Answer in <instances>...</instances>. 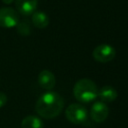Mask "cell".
Listing matches in <instances>:
<instances>
[{
  "label": "cell",
  "instance_id": "1",
  "mask_svg": "<svg viewBox=\"0 0 128 128\" xmlns=\"http://www.w3.org/2000/svg\"><path fill=\"white\" fill-rule=\"evenodd\" d=\"M63 107L64 100L62 96L57 92L50 90L38 98L35 110L41 117L45 119H53L62 112Z\"/></svg>",
  "mask_w": 128,
  "mask_h": 128
},
{
  "label": "cell",
  "instance_id": "2",
  "mask_svg": "<svg viewBox=\"0 0 128 128\" xmlns=\"http://www.w3.org/2000/svg\"><path fill=\"white\" fill-rule=\"evenodd\" d=\"M74 97L80 102H91L98 96V88L96 84L87 78L78 80L73 87Z\"/></svg>",
  "mask_w": 128,
  "mask_h": 128
},
{
  "label": "cell",
  "instance_id": "3",
  "mask_svg": "<svg viewBox=\"0 0 128 128\" xmlns=\"http://www.w3.org/2000/svg\"><path fill=\"white\" fill-rule=\"evenodd\" d=\"M65 115L68 121L73 124H82L87 121V110L81 104H71L65 110Z\"/></svg>",
  "mask_w": 128,
  "mask_h": 128
},
{
  "label": "cell",
  "instance_id": "4",
  "mask_svg": "<svg viewBox=\"0 0 128 128\" xmlns=\"http://www.w3.org/2000/svg\"><path fill=\"white\" fill-rule=\"evenodd\" d=\"M19 23L18 12L11 7L0 8V27L2 28H13Z\"/></svg>",
  "mask_w": 128,
  "mask_h": 128
},
{
  "label": "cell",
  "instance_id": "5",
  "mask_svg": "<svg viewBox=\"0 0 128 128\" xmlns=\"http://www.w3.org/2000/svg\"><path fill=\"white\" fill-rule=\"evenodd\" d=\"M115 55H116V51L114 47H112L109 44H100L97 47H95L92 52L93 58L97 62H101V63L112 61Z\"/></svg>",
  "mask_w": 128,
  "mask_h": 128
},
{
  "label": "cell",
  "instance_id": "6",
  "mask_svg": "<svg viewBox=\"0 0 128 128\" xmlns=\"http://www.w3.org/2000/svg\"><path fill=\"white\" fill-rule=\"evenodd\" d=\"M108 114H109V109L107 105L102 101L95 102L90 110L91 119L97 123H101L105 121L108 117Z\"/></svg>",
  "mask_w": 128,
  "mask_h": 128
},
{
  "label": "cell",
  "instance_id": "7",
  "mask_svg": "<svg viewBox=\"0 0 128 128\" xmlns=\"http://www.w3.org/2000/svg\"><path fill=\"white\" fill-rule=\"evenodd\" d=\"M38 84L45 90H52L56 84L54 74L49 70H42L38 75Z\"/></svg>",
  "mask_w": 128,
  "mask_h": 128
},
{
  "label": "cell",
  "instance_id": "8",
  "mask_svg": "<svg viewBox=\"0 0 128 128\" xmlns=\"http://www.w3.org/2000/svg\"><path fill=\"white\" fill-rule=\"evenodd\" d=\"M38 0H15L17 11L25 16L32 15L37 8Z\"/></svg>",
  "mask_w": 128,
  "mask_h": 128
},
{
  "label": "cell",
  "instance_id": "9",
  "mask_svg": "<svg viewBox=\"0 0 128 128\" xmlns=\"http://www.w3.org/2000/svg\"><path fill=\"white\" fill-rule=\"evenodd\" d=\"M118 94L115 88H113L112 86H104L102 87L100 90H98V97L101 99L102 102H112L114 100H116Z\"/></svg>",
  "mask_w": 128,
  "mask_h": 128
},
{
  "label": "cell",
  "instance_id": "10",
  "mask_svg": "<svg viewBox=\"0 0 128 128\" xmlns=\"http://www.w3.org/2000/svg\"><path fill=\"white\" fill-rule=\"evenodd\" d=\"M32 23L38 29H44L49 24V17L43 11H35L32 14Z\"/></svg>",
  "mask_w": 128,
  "mask_h": 128
},
{
  "label": "cell",
  "instance_id": "11",
  "mask_svg": "<svg viewBox=\"0 0 128 128\" xmlns=\"http://www.w3.org/2000/svg\"><path fill=\"white\" fill-rule=\"evenodd\" d=\"M21 128H43V122L37 116L28 115L22 120Z\"/></svg>",
  "mask_w": 128,
  "mask_h": 128
},
{
  "label": "cell",
  "instance_id": "12",
  "mask_svg": "<svg viewBox=\"0 0 128 128\" xmlns=\"http://www.w3.org/2000/svg\"><path fill=\"white\" fill-rule=\"evenodd\" d=\"M17 32L19 34H21L22 36H27L30 33V26L27 22L23 21V22H19L17 24Z\"/></svg>",
  "mask_w": 128,
  "mask_h": 128
},
{
  "label": "cell",
  "instance_id": "13",
  "mask_svg": "<svg viewBox=\"0 0 128 128\" xmlns=\"http://www.w3.org/2000/svg\"><path fill=\"white\" fill-rule=\"evenodd\" d=\"M7 102V96L4 92H1L0 91V108L3 107Z\"/></svg>",
  "mask_w": 128,
  "mask_h": 128
},
{
  "label": "cell",
  "instance_id": "14",
  "mask_svg": "<svg viewBox=\"0 0 128 128\" xmlns=\"http://www.w3.org/2000/svg\"><path fill=\"white\" fill-rule=\"evenodd\" d=\"M13 1H14V0H2V2L5 3V4H11Z\"/></svg>",
  "mask_w": 128,
  "mask_h": 128
}]
</instances>
